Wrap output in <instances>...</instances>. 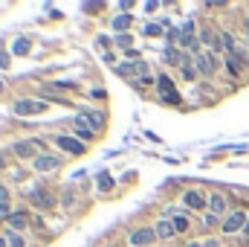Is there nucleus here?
Returning a JSON list of instances; mask_svg holds the SVG:
<instances>
[{
  "instance_id": "f257e3e1",
  "label": "nucleus",
  "mask_w": 249,
  "mask_h": 247,
  "mask_svg": "<svg viewBox=\"0 0 249 247\" xmlns=\"http://www.w3.org/2000/svg\"><path fill=\"white\" fill-rule=\"evenodd\" d=\"M249 215L244 210H235V213H229L226 218H223V224H220V230L226 233V236H235V233H244V227H247Z\"/></svg>"
},
{
  "instance_id": "f03ea898",
  "label": "nucleus",
  "mask_w": 249,
  "mask_h": 247,
  "mask_svg": "<svg viewBox=\"0 0 249 247\" xmlns=\"http://www.w3.org/2000/svg\"><path fill=\"white\" fill-rule=\"evenodd\" d=\"M46 108H49V105L41 102V99H17L12 111H15L17 116H35V114H44Z\"/></svg>"
},
{
  "instance_id": "7ed1b4c3",
  "label": "nucleus",
  "mask_w": 249,
  "mask_h": 247,
  "mask_svg": "<svg viewBox=\"0 0 249 247\" xmlns=\"http://www.w3.org/2000/svg\"><path fill=\"white\" fill-rule=\"evenodd\" d=\"M157 87H160L162 102H168V105H183V99H180V93H177V87H174V82H171L168 76H157Z\"/></svg>"
},
{
  "instance_id": "20e7f679",
  "label": "nucleus",
  "mask_w": 249,
  "mask_h": 247,
  "mask_svg": "<svg viewBox=\"0 0 249 247\" xmlns=\"http://www.w3.org/2000/svg\"><path fill=\"white\" fill-rule=\"evenodd\" d=\"M218 64H220V61H218L212 52H197V58H194V70H197L200 76H206V79H209V76H215Z\"/></svg>"
},
{
  "instance_id": "39448f33",
  "label": "nucleus",
  "mask_w": 249,
  "mask_h": 247,
  "mask_svg": "<svg viewBox=\"0 0 249 247\" xmlns=\"http://www.w3.org/2000/svg\"><path fill=\"white\" fill-rule=\"evenodd\" d=\"M29 201H32L38 210H55V195H52L49 189H44V186H35V189L29 192Z\"/></svg>"
},
{
  "instance_id": "423d86ee",
  "label": "nucleus",
  "mask_w": 249,
  "mask_h": 247,
  "mask_svg": "<svg viewBox=\"0 0 249 247\" xmlns=\"http://www.w3.org/2000/svg\"><path fill=\"white\" fill-rule=\"evenodd\" d=\"M12 154H17V157H23V160H29V157H41L38 154V143H32V140H17L15 146H12Z\"/></svg>"
},
{
  "instance_id": "0eeeda50",
  "label": "nucleus",
  "mask_w": 249,
  "mask_h": 247,
  "mask_svg": "<svg viewBox=\"0 0 249 247\" xmlns=\"http://www.w3.org/2000/svg\"><path fill=\"white\" fill-rule=\"evenodd\" d=\"M154 239H157L154 227H139V230L131 233V247H148V245H154Z\"/></svg>"
},
{
  "instance_id": "6e6552de",
  "label": "nucleus",
  "mask_w": 249,
  "mask_h": 247,
  "mask_svg": "<svg viewBox=\"0 0 249 247\" xmlns=\"http://www.w3.org/2000/svg\"><path fill=\"white\" fill-rule=\"evenodd\" d=\"M183 201H186V207H189V210H197V213L209 207V198H206L200 189H189V192L183 195Z\"/></svg>"
},
{
  "instance_id": "1a4fd4ad",
  "label": "nucleus",
  "mask_w": 249,
  "mask_h": 247,
  "mask_svg": "<svg viewBox=\"0 0 249 247\" xmlns=\"http://www.w3.org/2000/svg\"><path fill=\"white\" fill-rule=\"evenodd\" d=\"M55 146L64 148V151H70V154H84V151H87V143L73 140V137H55Z\"/></svg>"
},
{
  "instance_id": "9d476101",
  "label": "nucleus",
  "mask_w": 249,
  "mask_h": 247,
  "mask_svg": "<svg viewBox=\"0 0 249 247\" xmlns=\"http://www.w3.org/2000/svg\"><path fill=\"white\" fill-rule=\"evenodd\" d=\"M35 172H58V166H61V160L55 157V154H41L35 163Z\"/></svg>"
},
{
  "instance_id": "9b49d317",
  "label": "nucleus",
  "mask_w": 249,
  "mask_h": 247,
  "mask_svg": "<svg viewBox=\"0 0 249 247\" xmlns=\"http://www.w3.org/2000/svg\"><path fill=\"white\" fill-rule=\"evenodd\" d=\"M154 233H157V239H162V242H171V239L177 236L174 221H168V218H160V221L154 224Z\"/></svg>"
},
{
  "instance_id": "f8f14e48",
  "label": "nucleus",
  "mask_w": 249,
  "mask_h": 247,
  "mask_svg": "<svg viewBox=\"0 0 249 247\" xmlns=\"http://www.w3.org/2000/svg\"><path fill=\"white\" fill-rule=\"evenodd\" d=\"M180 47H186V49H189V47H197V29H194L191 20L180 29Z\"/></svg>"
},
{
  "instance_id": "ddd939ff",
  "label": "nucleus",
  "mask_w": 249,
  "mask_h": 247,
  "mask_svg": "<svg viewBox=\"0 0 249 247\" xmlns=\"http://www.w3.org/2000/svg\"><path fill=\"white\" fill-rule=\"evenodd\" d=\"M73 125H75V134H78L81 140H93V137H96V131H93V125L87 122V116H84V114H81V116H75V119H73Z\"/></svg>"
},
{
  "instance_id": "4468645a",
  "label": "nucleus",
  "mask_w": 249,
  "mask_h": 247,
  "mask_svg": "<svg viewBox=\"0 0 249 247\" xmlns=\"http://www.w3.org/2000/svg\"><path fill=\"white\" fill-rule=\"evenodd\" d=\"M209 213L218 215V218H220V215L226 218V195H218V192H215V195L209 198Z\"/></svg>"
},
{
  "instance_id": "2eb2a0df",
  "label": "nucleus",
  "mask_w": 249,
  "mask_h": 247,
  "mask_svg": "<svg viewBox=\"0 0 249 247\" xmlns=\"http://www.w3.org/2000/svg\"><path fill=\"white\" fill-rule=\"evenodd\" d=\"M6 224H9L15 233H20V230H26V227H29V215H26V213H12V215L6 218Z\"/></svg>"
},
{
  "instance_id": "dca6fc26",
  "label": "nucleus",
  "mask_w": 249,
  "mask_h": 247,
  "mask_svg": "<svg viewBox=\"0 0 249 247\" xmlns=\"http://www.w3.org/2000/svg\"><path fill=\"white\" fill-rule=\"evenodd\" d=\"M165 61H168V64H189L191 58H189L180 47H168V49H165Z\"/></svg>"
},
{
  "instance_id": "f3484780",
  "label": "nucleus",
  "mask_w": 249,
  "mask_h": 247,
  "mask_svg": "<svg viewBox=\"0 0 249 247\" xmlns=\"http://www.w3.org/2000/svg\"><path fill=\"white\" fill-rule=\"evenodd\" d=\"M84 116L90 119V125H93V131H102V128H104V116H102L99 111H84Z\"/></svg>"
},
{
  "instance_id": "a211bd4d",
  "label": "nucleus",
  "mask_w": 249,
  "mask_h": 247,
  "mask_svg": "<svg viewBox=\"0 0 249 247\" xmlns=\"http://www.w3.org/2000/svg\"><path fill=\"white\" fill-rule=\"evenodd\" d=\"M12 213H9V189L0 183V218H9Z\"/></svg>"
},
{
  "instance_id": "6ab92c4d",
  "label": "nucleus",
  "mask_w": 249,
  "mask_h": 247,
  "mask_svg": "<svg viewBox=\"0 0 249 247\" xmlns=\"http://www.w3.org/2000/svg\"><path fill=\"white\" fill-rule=\"evenodd\" d=\"M131 20H133V15H119V17L113 20V29H128Z\"/></svg>"
},
{
  "instance_id": "aec40b11",
  "label": "nucleus",
  "mask_w": 249,
  "mask_h": 247,
  "mask_svg": "<svg viewBox=\"0 0 249 247\" xmlns=\"http://www.w3.org/2000/svg\"><path fill=\"white\" fill-rule=\"evenodd\" d=\"M6 245H9V247H26V245H23V239H20L15 230H9V233H6Z\"/></svg>"
},
{
  "instance_id": "412c9836",
  "label": "nucleus",
  "mask_w": 249,
  "mask_h": 247,
  "mask_svg": "<svg viewBox=\"0 0 249 247\" xmlns=\"http://www.w3.org/2000/svg\"><path fill=\"white\" fill-rule=\"evenodd\" d=\"M110 189H113L110 175H99V192H110Z\"/></svg>"
},
{
  "instance_id": "4be33fe9",
  "label": "nucleus",
  "mask_w": 249,
  "mask_h": 247,
  "mask_svg": "<svg viewBox=\"0 0 249 247\" xmlns=\"http://www.w3.org/2000/svg\"><path fill=\"white\" fill-rule=\"evenodd\" d=\"M73 204H75V189H73V186H67V192H64V207H67V210H73Z\"/></svg>"
},
{
  "instance_id": "5701e85b",
  "label": "nucleus",
  "mask_w": 249,
  "mask_h": 247,
  "mask_svg": "<svg viewBox=\"0 0 249 247\" xmlns=\"http://www.w3.org/2000/svg\"><path fill=\"white\" fill-rule=\"evenodd\" d=\"M15 52H20V55H23V52H29V41H26V38H20V41L15 44Z\"/></svg>"
},
{
  "instance_id": "b1692460",
  "label": "nucleus",
  "mask_w": 249,
  "mask_h": 247,
  "mask_svg": "<svg viewBox=\"0 0 249 247\" xmlns=\"http://www.w3.org/2000/svg\"><path fill=\"white\" fill-rule=\"evenodd\" d=\"M162 32V26H157V23H145V35H160Z\"/></svg>"
},
{
  "instance_id": "393cba45",
  "label": "nucleus",
  "mask_w": 249,
  "mask_h": 247,
  "mask_svg": "<svg viewBox=\"0 0 249 247\" xmlns=\"http://www.w3.org/2000/svg\"><path fill=\"white\" fill-rule=\"evenodd\" d=\"M215 224H218V215H212V213L203 215V227H215Z\"/></svg>"
},
{
  "instance_id": "a878e982",
  "label": "nucleus",
  "mask_w": 249,
  "mask_h": 247,
  "mask_svg": "<svg viewBox=\"0 0 249 247\" xmlns=\"http://www.w3.org/2000/svg\"><path fill=\"white\" fill-rule=\"evenodd\" d=\"M116 44H119V47H131V35H128V32H125V35H119V38H116Z\"/></svg>"
},
{
  "instance_id": "bb28decb",
  "label": "nucleus",
  "mask_w": 249,
  "mask_h": 247,
  "mask_svg": "<svg viewBox=\"0 0 249 247\" xmlns=\"http://www.w3.org/2000/svg\"><path fill=\"white\" fill-rule=\"evenodd\" d=\"M0 67H9V55L6 52H0Z\"/></svg>"
},
{
  "instance_id": "cd10ccee",
  "label": "nucleus",
  "mask_w": 249,
  "mask_h": 247,
  "mask_svg": "<svg viewBox=\"0 0 249 247\" xmlns=\"http://www.w3.org/2000/svg\"><path fill=\"white\" fill-rule=\"evenodd\" d=\"M200 247H220V245H218V239H209L206 245H200Z\"/></svg>"
},
{
  "instance_id": "c85d7f7f",
  "label": "nucleus",
  "mask_w": 249,
  "mask_h": 247,
  "mask_svg": "<svg viewBox=\"0 0 249 247\" xmlns=\"http://www.w3.org/2000/svg\"><path fill=\"white\" fill-rule=\"evenodd\" d=\"M3 169H6V157L0 154V172H3Z\"/></svg>"
},
{
  "instance_id": "c756f323",
  "label": "nucleus",
  "mask_w": 249,
  "mask_h": 247,
  "mask_svg": "<svg viewBox=\"0 0 249 247\" xmlns=\"http://www.w3.org/2000/svg\"><path fill=\"white\" fill-rule=\"evenodd\" d=\"M244 236H249V221H247V227H244Z\"/></svg>"
},
{
  "instance_id": "7c9ffc66",
  "label": "nucleus",
  "mask_w": 249,
  "mask_h": 247,
  "mask_svg": "<svg viewBox=\"0 0 249 247\" xmlns=\"http://www.w3.org/2000/svg\"><path fill=\"white\" fill-rule=\"evenodd\" d=\"M183 247H200V245H194V242H189V245H183Z\"/></svg>"
},
{
  "instance_id": "2f4dec72",
  "label": "nucleus",
  "mask_w": 249,
  "mask_h": 247,
  "mask_svg": "<svg viewBox=\"0 0 249 247\" xmlns=\"http://www.w3.org/2000/svg\"><path fill=\"white\" fill-rule=\"evenodd\" d=\"M0 247H6V239H0Z\"/></svg>"
},
{
  "instance_id": "473e14b6",
  "label": "nucleus",
  "mask_w": 249,
  "mask_h": 247,
  "mask_svg": "<svg viewBox=\"0 0 249 247\" xmlns=\"http://www.w3.org/2000/svg\"><path fill=\"white\" fill-rule=\"evenodd\" d=\"M247 32H249V17H247Z\"/></svg>"
},
{
  "instance_id": "72a5a7b5",
  "label": "nucleus",
  "mask_w": 249,
  "mask_h": 247,
  "mask_svg": "<svg viewBox=\"0 0 249 247\" xmlns=\"http://www.w3.org/2000/svg\"><path fill=\"white\" fill-rule=\"evenodd\" d=\"M0 90H3V84H0Z\"/></svg>"
}]
</instances>
